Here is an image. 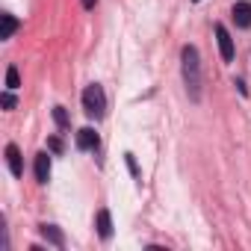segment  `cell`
<instances>
[{"instance_id":"1","label":"cell","mask_w":251,"mask_h":251,"mask_svg":"<svg viewBox=\"0 0 251 251\" xmlns=\"http://www.w3.org/2000/svg\"><path fill=\"white\" fill-rule=\"evenodd\" d=\"M83 109H86V115H92V118H100V115H103L106 98H103V89H100V86H86V92H83Z\"/></svg>"},{"instance_id":"2","label":"cell","mask_w":251,"mask_h":251,"mask_svg":"<svg viewBox=\"0 0 251 251\" xmlns=\"http://www.w3.org/2000/svg\"><path fill=\"white\" fill-rule=\"evenodd\" d=\"M183 71H186V80L195 89L198 86V50L195 48H183Z\"/></svg>"},{"instance_id":"3","label":"cell","mask_w":251,"mask_h":251,"mask_svg":"<svg viewBox=\"0 0 251 251\" xmlns=\"http://www.w3.org/2000/svg\"><path fill=\"white\" fill-rule=\"evenodd\" d=\"M216 42H219V53H222V59L230 62V59H233V39H230V33H227L222 24H216Z\"/></svg>"},{"instance_id":"4","label":"cell","mask_w":251,"mask_h":251,"mask_svg":"<svg viewBox=\"0 0 251 251\" xmlns=\"http://www.w3.org/2000/svg\"><path fill=\"white\" fill-rule=\"evenodd\" d=\"M77 148H80V151H92V148H98V133H95L92 127L77 130Z\"/></svg>"},{"instance_id":"5","label":"cell","mask_w":251,"mask_h":251,"mask_svg":"<svg viewBox=\"0 0 251 251\" xmlns=\"http://www.w3.org/2000/svg\"><path fill=\"white\" fill-rule=\"evenodd\" d=\"M6 163H9V172H12L15 177H21V175H24V163H21V151H18L15 145H6Z\"/></svg>"},{"instance_id":"6","label":"cell","mask_w":251,"mask_h":251,"mask_svg":"<svg viewBox=\"0 0 251 251\" xmlns=\"http://www.w3.org/2000/svg\"><path fill=\"white\" fill-rule=\"evenodd\" d=\"M233 21L239 27H251V3H245V0L233 3Z\"/></svg>"},{"instance_id":"7","label":"cell","mask_w":251,"mask_h":251,"mask_svg":"<svg viewBox=\"0 0 251 251\" xmlns=\"http://www.w3.org/2000/svg\"><path fill=\"white\" fill-rule=\"evenodd\" d=\"M48 177H50V157L42 151V154H36V180L48 183Z\"/></svg>"},{"instance_id":"8","label":"cell","mask_w":251,"mask_h":251,"mask_svg":"<svg viewBox=\"0 0 251 251\" xmlns=\"http://www.w3.org/2000/svg\"><path fill=\"white\" fill-rule=\"evenodd\" d=\"M98 233H100V239H109V236H112V219H109V210H100V213H98Z\"/></svg>"},{"instance_id":"9","label":"cell","mask_w":251,"mask_h":251,"mask_svg":"<svg viewBox=\"0 0 251 251\" xmlns=\"http://www.w3.org/2000/svg\"><path fill=\"white\" fill-rule=\"evenodd\" d=\"M15 30H18V21H15L12 15H3V33H0V36H3V39H12Z\"/></svg>"},{"instance_id":"10","label":"cell","mask_w":251,"mask_h":251,"mask_svg":"<svg viewBox=\"0 0 251 251\" xmlns=\"http://www.w3.org/2000/svg\"><path fill=\"white\" fill-rule=\"evenodd\" d=\"M18 86H21L18 68H15V65H9V71H6V89H18Z\"/></svg>"},{"instance_id":"11","label":"cell","mask_w":251,"mask_h":251,"mask_svg":"<svg viewBox=\"0 0 251 251\" xmlns=\"http://www.w3.org/2000/svg\"><path fill=\"white\" fill-rule=\"evenodd\" d=\"M42 233H45V236H48V239H50L53 245H62V233H59L56 227H50V225H45V227H42Z\"/></svg>"},{"instance_id":"12","label":"cell","mask_w":251,"mask_h":251,"mask_svg":"<svg viewBox=\"0 0 251 251\" xmlns=\"http://www.w3.org/2000/svg\"><path fill=\"white\" fill-rule=\"evenodd\" d=\"M53 118H56L59 124H65V121H68V115H65V109H62V106H56V109H53Z\"/></svg>"},{"instance_id":"13","label":"cell","mask_w":251,"mask_h":251,"mask_svg":"<svg viewBox=\"0 0 251 251\" xmlns=\"http://www.w3.org/2000/svg\"><path fill=\"white\" fill-rule=\"evenodd\" d=\"M3 106H6V109H12V106H15V98H12V95H9V92H6V95H3Z\"/></svg>"},{"instance_id":"14","label":"cell","mask_w":251,"mask_h":251,"mask_svg":"<svg viewBox=\"0 0 251 251\" xmlns=\"http://www.w3.org/2000/svg\"><path fill=\"white\" fill-rule=\"evenodd\" d=\"M95 3H98V0H83V6H86V9H95Z\"/></svg>"}]
</instances>
